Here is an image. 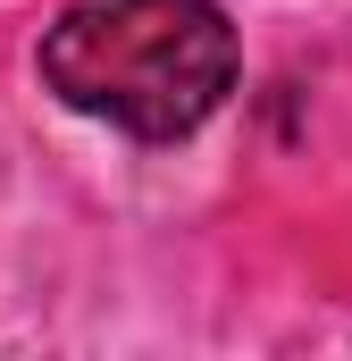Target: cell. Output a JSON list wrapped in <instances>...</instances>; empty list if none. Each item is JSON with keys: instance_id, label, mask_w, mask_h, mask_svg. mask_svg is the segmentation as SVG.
<instances>
[{"instance_id": "1", "label": "cell", "mask_w": 352, "mask_h": 361, "mask_svg": "<svg viewBox=\"0 0 352 361\" xmlns=\"http://www.w3.org/2000/svg\"><path fill=\"white\" fill-rule=\"evenodd\" d=\"M42 85L134 143H176L235 92V25L218 0H76L42 34Z\"/></svg>"}]
</instances>
